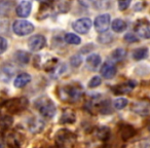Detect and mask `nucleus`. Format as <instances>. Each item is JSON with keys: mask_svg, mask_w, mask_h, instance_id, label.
I'll list each match as a JSON object with an SVG mask.
<instances>
[{"mask_svg": "<svg viewBox=\"0 0 150 148\" xmlns=\"http://www.w3.org/2000/svg\"><path fill=\"white\" fill-rule=\"evenodd\" d=\"M83 90L79 84H69L60 86L58 90V95L63 102L75 103L81 99Z\"/></svg>", "mask_w": 150, "mask_h": 148, "instance_id": "obj_1", "label": "nucleus"}, {"mask_svg": "<svg viewBox=\"0 0 150 148\" xmlns=\"http://www.w3.org/2000/svg\"><path fill=\"white\" fill-rule=\"evenodd\" d=\"M35 108L45 118H52L56 115L57 109L54 103L47 97H40L34 103Z\"/></svg>", "mask_w": 150, "mask_h": 148, "instance_id": "obj_2", "label": "nucleus"}, {"mask_svg": "<svg viewBox=\"0 0 150 148\" xmlns=\"http://www.w3.org/2000/svg\"><path fill=\"white\" fill-rule=\"evenodd\" d=\"M76 137L68 130H60L56 134V142L59 148H72Z\"/></svg>", "mask_w": 150, "mask_h": 148, "instance_id": "obj_3", "label": "nucleus"}, {"mask_svg": "<svg viewBox=\"0 0 150 148\" xmlns=\"http://www.w3.org/2000/svg\"><path fill=\"white\" fill-rule=\"evenodd\" d=\"M13 31L18 36H26L34 31V25L27 20H17L13 24Z\"/></svg>", "mask_w": 150, "mask_h": 148, "instance_id": "obj_4", "label": "nucleus"}, {"mask_svg": "<svg viewBox=\"0 0 150 148\" xmlns=\"http://www.w3.org/2000/svg\"><path fill=\"white\" fill-rule=\"evenodd\" d=\"M132 110L140 116L150 115V100H139L132 105Z\"/></svg>", "mask_w": 150, "mask_h": 148, "instance_id": "obj_5", "label": "nucleus"}, {"mask_svg": "<svg viewBox=\"0 0 150 148\" xmlns=\"http://www.w3.org/2000/svg\"><path fill=\"white\" fill-rule=\"evenodd\" d=\"M110 22L111 18L110 15H108V13H103V15L98 16L94 23L95 29L99 33H104L108 30L109 26H110Z\"/></svg>", "mask_w": 150, "mask_h": 148, "instance_id": "obj_6", "label": "nucleus"}, {"mask_svg": "<svg viewBox=\"0 0 150 148\" xmlns=\"http://www.w3.org/2000/svg\"><path fill=\"white\" fill-rule=\"evenodd\" d=\"M93 26V22L88 18H82L77 21H75L72 25V28L76 33L79 34H86L91 30Z\"/></svg>", "mask_w": 150, "mask_h": 148, "instance_id": "obj_7", "label": "nucleus"}, {"mask_svg": "<svg viewBox=\"0 0 150 148\" xmlns=\"http://www.w3.org/2000/svg\"><path fill=\"white\" fill-rule=\"evenodd\" d=\"M46 45V39L43 35H34L28 40V47L32 52H38Z\"/></svg>", "mask_w": 150, "mask_h": 148, "instance_id": "obj_8", "label": "nucleus"}, {"mask_svg": "<svg viewBox=\"0 0 150 148\" xmlns=\"http://www.w3.org/2000/svg\"><path fill=\"white\" fill-rule=\"evenodd\" d=\"M135 32L142 38L150 39V22L141 20L135 26Z\"/></svg>", "mask_w": 150, "mask_h": 148, "instance_id": "obj_9", "label": "nucleus"}, {"mask_svg": "<svg viewBox=\"0 0 150 148\" xmlns=\"http://www.w3.org/2000/svg\"><path fill=\"white\" fill-rule=\"evenodd\" d=\"M28 104L27 99L25 98H19V99H13V100L8 101L6 105V108L8 109L11 112H20L21 110L26 108Z\"/></svg>", "mask_w": 150, "mask_h": 148, "instance_id": "obj_10", "label": "nucleus"}, {"mask_svg": "<svg viewBox=\"0 0 150 148\" xmlns=\"http://www.w3.org/2000/svg\"><path fill=\"white\" fill-rule=\"evenodd\" d=\"M31 9H32V3L30 1H28V0H23L17 6L16 11H17V15L20 18H27L31 13Z\"/></svg>", "mask_w": 150, "mask_h": 148, "instance_id": "obj_11", "label": "nucleus"}, {"mask_svg": "<svg viewBox=\"0 0 150 148\" xmlns=\"http://www.w3.org/2000/svg\"><path fill=\"white\" fill-rule=\"evenodd\" d=\"M100 72L102 74V76L106 79H111L115 76L116 74V67L114 66V64L110 62H106L100 69Z\"/></svg>", "mask_w": 150, "mask_h": 148, "instance_id": "obj_12", "label": "nucleus"}, {"mask_svg": "<svg viewBox=\"0 0 150 148\" xmlns=\"http://www.w3.org/2000/svg\"><path fill=\"white\" fill-rule=\"evenodd\" d=\"M30 81H31V75L30 74H28V73H21V74H19L15 78L13 86L17 89H22L27 86Z\"/></svg>", "mask_w": 150, "mask_h": 148, "instance_id": "obj_13", "label": "nucleus"}, {"mask_svg": "<svg viewBox=\"0 0 150 148\" xmlns=\"http://www.w3.org/2000/svg\"><path fill=\"white\" fill-rule=\"evenodd\" d=\"M43 121L38 117H31L28 121V129L32 133H39L41 130H43Z\"/></svg>", "mask_w": 150, "mask_h": 148, "instance_id": "obj_14", "label": "nucleus"}, {"mask_svg": "<svg viewBox=\"0 0 150 148\" xmlns=\"http://www.w3.org/2000/svg\"><path fill=\"white\" fill-rule=\"evenodd\" d=\"M76 120V115L75 112L71 109H66V110L63 111L62 115H61L60 123L65 125V123H73Z\"/></svg>", "mask_w": 150, "mask_h": 148, "instance_id": "obj_15", "label": "nucleus"}, {"mask_svg": "<svg viewBox=\"0 0 150 148\" xmlns=\"http://www.w3.org/2000/svg\"><path fill=\"white\" fill-rule=\"evenodd\" d=\"M101 57L98 54H92L86 58V65L92 70H97L101 64Z\"/></svg>", "mask_w": 150, "mask_h": 148, "instance_id": "obj_16", "label": "nucleus"}, {"mask_svg": "<svg viewBox=\"0 0 150 148\" xmlns=\"http://www.w3.org/2000/svg\"><path fill=\"white\" fill-rule=\"evenodd\" d=\"M136 86L135 81H127L123 82L122 84H119L115 88L114 93L115 94H125V93H129L133 90Z\"/></svg>", "mask_w": 150, "mask_h": 148, "instance_id": "obj_17", "label": "nucleus"}, {"mask_svg": "<svg viewBox=\"0 0 150 148\" xmlns=\"http://www.w3.org/2000/svg\"><path fill=\"white\" fill-rule=\"evenodd\" d=\"M15 3L11 0H0V16H6L11 11Z\"/></svg>", "mask_w": 150, "mask_h": 148, "instance_id": "obj_18", "label": "nucleus"}, {"mask_svg": "<svg viewBox=\"0 0 150 148\" xmlns=\"http://www.w3.org/2000/svg\"><path fill=\"white\" fill-rule=\"evenodd\" d=\"M127 23L121 19H115L111 24L112 31L115 32V33H121V32H123L127 29Z\"/></svg>", "mask_w": 150, "mask_h": 148, "instance_id": "obj_19", "label": "nucleus"}, {"mask_svg": "<svg viewBox=\"0 0 150 148\" xmlns=\"http://www.w3.org/2000/svg\"><path fill=\"white\" fill-rule=\"evenodd\" d=\"M120 134H121V137H122V139L127 140V139H129V138L133 137V136L135 135L136 131H135V129H134L133 127H131V125H122V127H121V129H120Z\"/></svg>", "mask_w": 150, "mask_h": 148, "instance_id": "obj_20", "label": "nucleus"}, {"mask_svg": "<svg viewBox=\"0 0 150 148\" xmlns=\"http://www.w3.org/2000/svg\"><path fill=\"white\" fill-rule=\"evenodd\" d=\"M65 41L68 44L78 45V44L81 43V38L74 33H67L66 35H65Z\"/></svg>", "mask_w": 150, "mask_h": 148, "instance_id": "obj_21", "label": "nucleus"}, {"mask_svg": "<svg viewBox=\"0 0 150 148\" xmlns=\"http://www.w3.org/2000/svg\"><path fill=\"white\" fill-rule=\"evenodd\" d=\"M148 56V50L146 47H141V48H137V50H134L133 52V58L136 61H140L145 59Z\"/></svg>", "mask_w": 150, "mask_h": 148, "instance_id": "obj_22", "label": "nucleus"}, {"mask_svg": "<svg viewBox=\"0 0 150 148\" xmlns=\"http://www.w3.org/2000/svg\"><path fill=\"white\" fill-rule=\"evenodd\" d=\"M125 57H127V52H125L123 48H117V50H115L114 52L111 54V58H112V60L115 61V62H120Z\"/></svg>", "mask_w": 150, "mask_h": 148, "instance_id": "obj_23", "label": "nucleus"}, {"mask_svg": "<svg viewBox=\"0 0 150 148\" xmlns=\"http://www.w3.org/2000/svg\"><path fill=\"white\" fill-rule=\"evenodd\" d=\"M16 59L21 64H27L30 61V55L28 52H24V50H19V52H16Z\"/></svg>", "mask_w": 150, "mask_h": 148, "instance_id": "obj_24", "label": "nucleus"}, {"mask_svg": "<svg viewBox=\"0 0 150 148\" xmlns=\"http://www.w3.org/2000/svg\"><path fill=\"white\" fill-rule=\"evenodd\" d=\"M7 144L11 148H19L20 147V140L17 134H11L7 138Z\"/></svg>", "mask_w": 150, "mask_h": 148, "instance_id": "obj_25", "label": "nucleus"}, {"mask_svg": "<svg viewBox=\"0 0 150 148\" xmlns=\"http://www.w3.org/2000/svg\"><path fill=\"white\" fill-rule=\"evenodd\" d=\"M127 103H129V101H127V98L120 97V98H117L114 100V102H113V107H114L116 110H121V109H123L127 106Z\"/></svg>", "mask_w": 150, "mask_h": 148, "instance_id": "obj_26", "label": "nucleus"}, {"mask_svg": "<svg viewBox=\"0 0 150 148\" xmlns=\"http://www.w3.org/2000/svg\"><path fill=\"white\" fill-rule=\"evenodd\" d=\"M110 130L108 127H101L100 129L98 130L97 132V137L98 139H101V140H106L107 138L109 137V134H110Z\"/></svg>", "mask_w": 150, "mask_h": 148, "instance_id": "obj_27", "label": "nucleus"}, {"mask_svg": "<svg viewBox=\"0 0 150 148\" xmlns=\"http://www.w3.org/2000/svg\"><path fill=\"white\" fill-rule=\"evenodd\" d=\"M101 84H102V79H101L100 76H94V77L90 80V82H88V88H91V89L98 88L99 86H101Z\"/></svg>", "mask_w": 150, "mask_h": 148, "instance_id": "obj_28", "label": "nucleus"}, {"mask_svg": "<svg viewBox=\"0 0 150 148\" xmlns=\"http://www.w3.org/2000/svg\"><path fill=\"white\" fill-rule=\"evenodd\" d=\"M70 63L73 67H79L82 63L81 56H80V55H75V56H73L70 60Z\"/></svg>", "mask_w": 150, "mask_h": 148, "instance_id": "obj_29", "label": "nucleus"}, {"mask_svg": "<svg viewBox=\"0 0 150 148\" xmlns=\"http://www.w3.org/2000/svg\"><path fill=\"white\" fill-rule=\"evenodd\" d=\"M98 39H99V42H101V43H109V42H111V40L113 39V37L111 34L102 33V35L99 36Z\"/></svg>", "mask_w": 150, "mask_h": 148, "instance_id": "obj_30", "label": "nucleus"}, {"mask_svg": "<svg viewBox=\"0 0 150 148\" xmlns=\"http://www.w3.org/2000/svg\"><path fill=\"white\" fill-rule=\"evenodd\" d=\"M132 0H117V3H118V8L120 11H125V9L129 8V4H131Z\"/></svg>", "mask_w": 150, "mask_h": 148, "instance_id": "obj_31", "label": "nucleus"}, {"mask_svg": "<svg viewBox=\"0 0 150 148\" xmlns=\"http://www.w3.org/2000/svg\"><path fill=\"white\" fill-rule=\"evenodd\" d=\"M123 39L127 42V43H134V42H138V37L134 33H127L123 37Z\"/></svg>", "mask_w": 150, "mask_h": 148, "instance_id": "obj_32", "label": "nucleus"}, {"mask_svg": "<svg viewBox=\"0 0 150 148\" xmlns=\"http://www.w3.org/2000/svg\"><path fill=\"white\" fill-rule=\"evenodd\" d=\"M7 45H8L7 40L5 39L4 37H1V36H0V55L3 54V52L7 50Z\"/></svg>", "mask_w": 150, "mask_h": 148, "instance_id": "obj_33", "label": "nucleus"}, {"mask_svg": "<svg viewBox=\"0 0 150 148\" xmlns=\"http://www.w3.org/2000/svg\"><path fill=\"white\" fill-rule=\"evenodd\" d=\"M13 123V118L9 116H4L2 119H1V125H4V127H9Z\"/></svg>", "mask_w": 150, "mask_h": 148, "instance_id": "obj_34", "label": "nucleus"}, {"mask_svg": "<svg viewBox=\"0 0 150 148\" xmlns=\"http://www.w3.org/2000/svg\"><path fill=\"white\" fill-rule=\"evenodd\" d=\"M38 2H41L42 4H45V5H48L54 1V0H37Z\"/></svg>", "mask_w": 150, "mask_h": 148, "instance_id": "obj_35", "label": "nucleus"}, {"mask_svg": "<svg viewBox=\"0 0 150 148\" xmlns=\"http://www.w3.org/2000/svg\"><path fill=\"white\" fill-rule=\"evenodd\" d=\"M4 147V144H3V140L1 139V137H0V148H3Z\"/></svg>", "mask_w": 150, "mask_h": 148, "instance_id": "obj_36", "label": "nucleus"}, {"mask_svg": "<svg viewBox=\"0 0 150 148\" xmlns=\"http://www.w3.org/2000/svg\"><path fill=\"white\" fill-rule=\"evenodd\" d=\"M148 129H149V132H150V125H149V127H148Z\"/></svg>", "mask_w": 150, "mask_h": 148, "instance_id": "obj_37", "label": "nucleus"}]
</instances>
